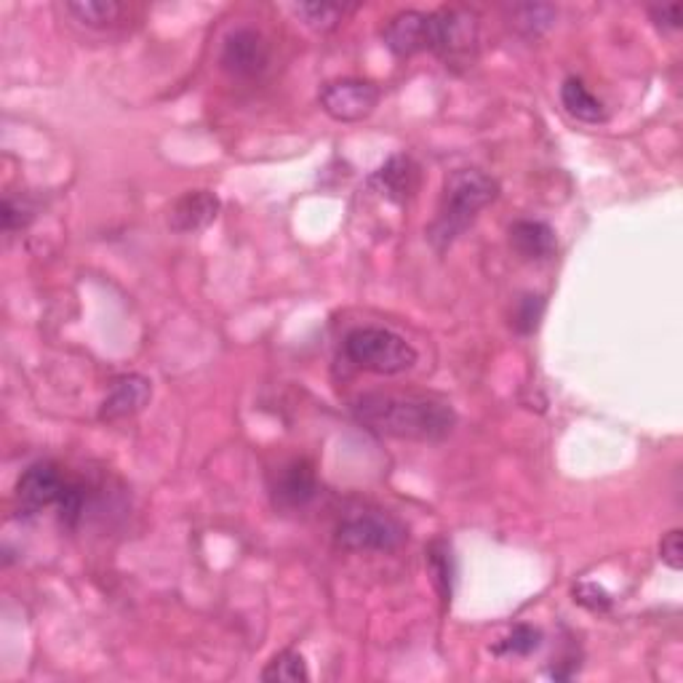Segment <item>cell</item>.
<instances>
[{
  "label": "cell",
  "instance_id": "6da1fadb",
  "mask_svg": "<svg viewBox=\"0 0 683 683\" xmlns=\"http://www.w3.org/2000/svg\"><path fill=\"white\" fill-rule=\"evenodd\" d=\"M355 419L380 436L436 444L455 430L457 414L436 395L366 393L353 404Z\"/></svg>",
  "mask_w": 683,
  "mask_h": 683
},
{
  "label": "cell",
  "instance_id": "7a4b0ae2",
  "mask_svg": "<svg viewBox=\"0 0 683 683\" xmlns=\"http://www.w3.org/2000/svg\"><path fill=\"white\" fill-rule=\"evenodd\" d=\"M500 195V184L478 169L451 171L444 182L438 216L427 227V238L438 252H446L459 235L468 230L483 209L491 206Z\"/></svg>",
  "mask_w": 683,
  "mask_h": 683
},
{
  "label": "cell",
  "instance_id": "3957f363",
  "mask_svg": "<svg viewBox=\"0 0 683 683\" xmlns=\"http://www.w3.org/2000/svg\"><path fill=\"white\" fill-rule=\"evenodd\" d=\"M344 355L350 363L380 376L404 374L417 366V350L404 337L382 326H361L344 337Z\"/></svg>",
  "mask_w": 683,
  "mask_h": 683
},
{
  "label": "cell",
  "instance_id": "277c9868",
  "mask_svg": "<svg viewBox=\"0 0 683 683\" xmlns=\"http://www.w3.org/2000/svg\"><path fill=\"white\" fill-rule=\"evenodd\" d=\"M406 542V526L376 508L350 510L337 526V545L353 553H391Z\"/></svg>",
  "mask_w": 683,
  "mask_h": 683
},
{
  "label": "cell",
  "instance_id": "5b68a950",
  "mask_svg": "<svg viewBox=\"0 0 683 683\" xmlns=\"http://www.w3.org/2000/svg\"><path fill=\"white\" fill-rule=\"evenodd\" d=\"M430 51L446 67H470L478 54V17L468 9H440L430 14Z\"/></svg>",
  "mask_w": 683,
  "mask_h": 683
},
{
  "label": "cell",
  "instance_id": "8992f818",
  "mask_svg": "<svg viewBox=\"0 0 683 683\" xmlns=\"http://www.w3.org/2000/svg\"><path fill=\"white\" fill-rule=\"evenodd\" d=\"M380 86L372 81L361 78H342L326 83L318 94L323 113L329 118L340 120V124H359V120L369 118L374 107L380 105Z\"/></svg>",
  "mask_w": 683,
  "mask_h": 683
},
{
  "label": "cell",
  "instance_id": "52a82bcc",
  "mask_svg": "<svg viewBox=\"0 0 683 683\" xmlns=\"http://www.w3.org/2000/svg\"><path fill=\"white\" fill-rule=\"evenodd\" d=\"M220 65L233 78H257L270 65V46L267 38L254 28L233 30L222 41Z\"/></svg>",
  "mask_w": 683,
  "mask_h": 683
},
{
  "label": "cell",
  "instance_id": "ba28073f",
  "mask_svg": "<svg viewBox=\"0 0 683 683\" xmlns=\"http://www.w3.org/2000/svg\"><path fill=\"white\" fill-rule=\"evenodd\" d=\"M273 504L284 513H297L305 510L318 497V476L316 468L305 459H294L278 470L276 481L270 487Z\"/></svg>",
  "mask_w": 683,
  "mask_h": 683
},
{
  "label": "cell",
  "instance_id": "9c48e42d",
  "mask_svg": "<svg viewBox=\"0 0 683 683\" xmlns=\"http://www.w3.org/2000/svg\"><path fill=\"white\" fill-rule=\"evenodd\" d=\"M67 487V478L54 462H35L22 472L17 483V500L24 513H38L49 504L60 502L62 491Z\"/></svg>",
  "mask_w": 683,
  "mask_h": 683
},
{
  "label": "cell",
  "instance_id": "30bf717a",
  "mask_svg": "<svg viewBox=\"0 0 683 683\" xmlns=\"http://www.w3.org/2000/svg\"><path fill=\"white\" fill-rule=\"evenodd\" d=\"M152 398V382L142 374H124L115 376L110 382V391L107 398L102 401L99 419L102 423H120V419H129L134 414H139L142 408L150 404Z\"/></svg>",
  "mask_w": 683,
  "mask_h": 683
},
{
  "label": "cell",
  "instance_id": "8fae6325",
  "mask_svg": "<svg viewBox=\"0 0 683 683\" xmlns=\"http://www.w3.org/2000/svg\"><path fill=\"white\" fill-rule=\"evenodd\" d=\"M382 41L395 56H414L430 51L433 22L425 11H401L382 30Z\"/></svg>",
  "mask_w": 683,
  "mask_h": 683
},
{
  "label": "cell",
  "instance_id": "7c38bea8",
  "mask_svg": "<svg viewBox=\"0 0 683 683\" xmlns=\"http://www.w3.org/2000/svg\"><path fill=\"white\" fill-rule=\"evenodd\" d=\"M220 214V198L209 190H190L182 198H177L169 212V227L174 233H198L206 230Z\"/></svg>",
  "mask_w": 683,
  "mask_h": 683
},
{
  "label": "cell",
  "instance_id": "4fadbf2b",
  "mask_svg": "<svg viewBox=\"0 0 683 683\" xmlns=\"http://www.w3.org/2000/svg\"><path fill=\"white\" fill-rule=\"evenodd\" d=\"M419 180H423V174H419V166L414 158L393 156L382 169L374 171L372 184L376 193L391 203H406L419 190Z\"/></svg>",
  "mask_w": 683,
  "mask_h": 683
},
{
  "label": "cell",
  "instance_id": "5bb4252c",
  "mask_svg": "<svg viewBox=\"0 0 683 683\" xmlns=\"http://www.w3.org/2000/svg\"><path fill=\"white\" fill-rule=\"evenodd\" d=\"M510 244L523 259H551L555 252V233L551 225L537 220H521L510 227Z\"/></svg>",
  "mask_w": 683,
  "mask_h": 683
},
{
  "label": "cell",
  "instance_id": "9a60e30c",
  "mask_svg": "<svg viewBox=\"0 0 683 683\" xmlns=\"http://www.w3.org/2000/svg\"><path fill=\"white\" fill-rule=\"evenodd\" d=\"M561 102H564L566 113L572 118L583 120V124H606L609 113H606L604 102L590 92L579 78H566L561 86Z\"/></svg>",
  "mask_w": 683,
  "mask_h": 683
},
{
  "label": "cell",
  "instance_id": "2e32d148",
  "mask_svg": "<svg viewBox=\"0 0 683 683\" xmlns=\"http://www.w3.org/2000/svg\"><path fill=\"white\" fill-rule=\"evenodd\" d=\"M427 569L433 574V583H436L440 601L449 604L451 596H455V579H457L455 553H451L449 542L436 540L430 547H427Z\"/></svg>",
  "mask_w": 683,
  "mask_h": 683
},
{
  "label": "cell",
  "instance_id": "e0dca14e",
  "mask_svg": "<svg viewBox=\"0 0 683 683\" xmlns=\"http://www.w3.org/2000/svg\"><path fill=\"white\" fill-rule=\"evenodd\" d=\"M555 9L545 3H521L510 9V19H513V28L526 38H540L542 33L555 24Z\"/></svg>",
  "mask_w": 683,
  "mask_h": 683
},
{
  "label": "cell",
  "instance_id": "ac0fdd59",
  "mask_svg": "<svg viewBox=\"0 0 683 683\" xmlns=\"http://www.w3.org/2000/svg\"><path fill=\"white\" fill-rule=\"evenodd\" d=\"M262 681L267 683H299L310 681V670L305 657L299 651H280L267 662V668L262 670Z\"/></svg>",
  "mask_w": 683,
  "mask_h": 683
},
{
  "label": "cell",
  "instance_id": "d6986e66",
  "mask_svg": "<svg viewBox=\"0 0 683 683\" xmlns=\"http://www.w3.org/2000/svg\"><path fill=\"white\" fill-rule=\"evenodd\" d=\"M67 11L88 28H107V24L118 22L124 6L115 0H73V3H67Z\"/></svg>",
  "mask_w": 683,
  "mask_h": 683
},
{
  "label": "cell",
  "instance_id": "ffe728a7",
  "mask_svg": "<svg viewBox=\"0 0 683 683\" xmlns=\"http://www.w3.org/2000/svg\"><path fill=\"white\" fill-rule=\"evenodd\" d=\"M291 11L308 24L316 33H329L337 24L342 22L348 11H353V6H331V3H299L291 6Z\"/></svg>",
  "mask_w": 683,
  "mask_h": 683
},
{
  "label": "cell",
  "instance_id": "44dd1931",
  "mask_svg": "<svg viewBox=\"0 0 683 683\" xmlns=\"http://www.w3.org/2000/svg\"><path fill=\"white\" fill-rule=\"evenodd\" d=\"M540 647H542V630L532 628V625H519V628H513V633L504 638L502 643H497L494 654L529 657Z\"/></svg>",
  "mask_w": 683,
  "mask_h": 683
},
{
  "label": "cell",
  "instance_id": "7402d4cb",
  "mask_svg": "<svg viewBox=\"0 0 683 683\" xmlns=\"http://www.w3.org/2000/svg\"><path fill=\"white\" fill-rule=\"evenodd\" d=\"M56 508H60V519L65 526H78L83 513H86V489H83V483L67 481Z\"/></svg>",
  "mask_w": 683,
  "mask_h": 683
},
{
  "label": "cell",
  "instance_id": "603a6c76",
  "mask_svg": "<svg viewBox=\"0 0 683 683\" xmlns=\"http://www.w3.org/2000/svg\"><path fill=\"white\" fill-rule=\"evenodd\" d=\"M35 209L30 206L24 198H14V195H6L3 198V209H0V220H3V230L6 233H14V230L28 227L30 222H33Z\"/></svg>",
  "mask_w": 683,
  "mask_h": 683
},
{
  "label": "cell",
  "instance_id": "cb8c5ba5",
  "mask_svg": "<svg viewBox=\"0 0 683 683\" xmlns=\"http://www.w3.org/2000/svg\"><path fill=\"white\" fill-rule=\"evenodd\" d=\"M542 312H545V299L537 297V294H529V297L521 299L519 310H515V329L521 334H532V331L540 329Z\"/></svg>",
  "mask_w": 683,
  "mask_h": 683
},
{
  "label": "cell",
  "instance_id": "d4e9b609",
  "mask_svg": "<svg viewBox=\"0 0 683 683\" xmlns=\"http://www.w3.org/2000/svg\"><path fill=\"white\" fill-rule=\"evenodd\" d=\"M574 601L583 604L585 609H590V611H606V609H611V604H615L609 593L596 583H579L577 587H574Z\"/></svg>",
  "mask_w": 683,
  "mask_h": 683
},
{
  "label": "cell",
  "instance_id": "484cf974",
  "mask_svg": "<svg viewBox=\"0 0 683 683\" xmlns=\"http://www.w3.org/2000/svg\"><path fill=\"white\" fill-rule=\"evenodd\" d=\"M649 17L662 33H679L683 28V6L681 3H662L649 6Z\"/></svg>",
  "mask_w": 683,
  "mask_h": 683
},
{
  "label": "cell",
  "instance_id": "4316f807",
  "mask_svg": "<svg viewBox=\"0 0 683 683\" xmlns=\"http://www.w3.org/2000/svg\"><path fill=\"white\" fill-rule=\"evenodd\" d=\"M660 558H662V564L668 566V569L681 572V566H683V534H681V529H673V532H668L665 537H662Z\"/></svg>",
  "mask_w": 683,
  "mask_h": 683
}]
</instances>
